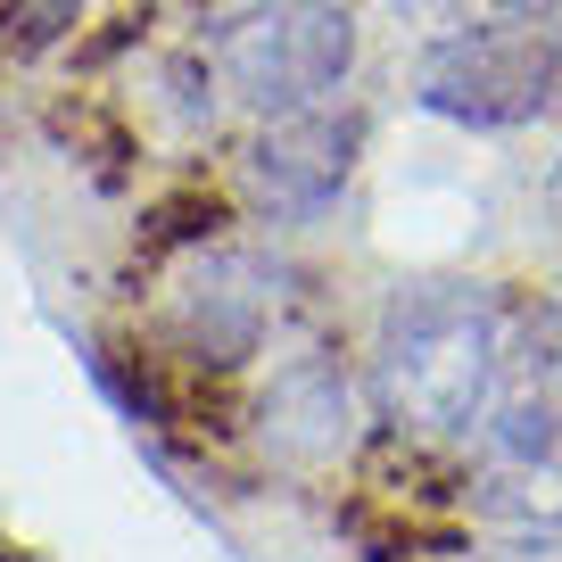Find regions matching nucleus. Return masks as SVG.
Returning <instances> with one entry per match:
<instances>
[{
  "label": "nucleus",
  "instance_id": "nucleus-1",
  "mask_svg": "<svg viewBox=\"0 0 562 562\" xmlns=\"http://www.w3.org/2000/svg\"><path fill=\"white\" fill-rule=\"evenodd\" d=\"M513 356V315L488 281H405L372 331V397L422 439L480 430Z\"/></svg>",
  "mask_w": 562,
  "mask_h": 562
},
{
  "label": "nucleus",
  "instance_id": "nucleus-2",
  "mask_svg": "<svg viewBox=\"0 0 562 562\" xmlns=\"http://www.w3.org/2000/svg\"><path fill=\"white\" fill-rule=\"evenodd\" d=\"M207 67L265 124L306 116L356 75V18L348 0H257L224 18V34L207 42Z\"/></svg>",
  "mask_w": 562,
  "mask_h": 562
},
{
  "label": "nucleus",
  "instance_id": "nucleus-3",
  "mask_svg": "<svg viewBox=\"0 0 562 562\" xmlns=\"http://www.w3.org/2000/svg\"><path fill=\"white\" fill-rule=\"evenodd\" d=\"M414 100L472 133H521L562 116V18L439 34L414 67Z\"/></svg>",
  "mask_w": 562,
  "mask_h": 562
},
{
  "label": "nucleus",
  "instance_id": "nucleus-4",
  "mask_svg": "<svg viewBox=\"0 0 562 562\" xmlns=\"http://www.w3.org/2000/svg\"><path fill=\"white\" fill-rule=\"evenodd\" d=\"M480 488L529 529H562V348H513L480 414Z\"/></svg>",
  "mask_w": 562,
  "mask_h": 562
},
{
  "label": "nucleus",
  "instance_id": "nucleus-5",
  "mask_svg": "<svg viewBox=\"0 0 562 562\" xmlns=\"http://www.w3.org/2000/svg\"><path fill=\"white\" fill-rule=\"evenodd\" d=\"M356 158H364V108H306V116H273L265 140L240 158V182L273 224H315L339 191H348Z\"/></svg>",
  "mask_w": 562,
  "mask_h": 562
},
{
  "label": "nucleus",
  "instance_id": "nucleus-6",
  "mask_svg": "<svg viewBox=\"0 0 562 562\" xmlns=\"http://www.w3.org/2000/svg\"><path fill=\"white\" fill-rule=\"evenodd\" d=\"M265 323H273V265L248 248H199L182 281L166 290V339L199 372L248 364L265 348Z\"/></svg>",
  "mask_w": 562,
  "mask_h": 562
},
{
  "label": "nucleus",
  "instance_id": "nucleus-7",
  "mask_svg": "<svg viewBox=\"0 0 562 562\" xmlns=\"http://www.w3.org/2000/svg\"><path fill=\"white\" fill-rule=\"evenodd\" d=\"M265 422V447L281 463H299V472H323L356 447V389L339 372V356H299V364H281L273 389L257 405Z\"/></svg>",
  "mask_w": 562,
  "mask_h": 562
},
{
  "label": "nucleus",
  "instance_id": "nucleus-8",
  "mask_svg": "<svg viewBox=\"0 0 562 562\" xmlns=\"http://www.w3.org/2000/svg\"><path fill=\"white\" fill-rule=\"evenodd\" d=\"M430 18L456 34V25H538V18H562V0H422Z\"/></svg>",
  "mask_w": 562,
  "mask_h": 562
},
{
  "label": "nucleus",
  "instance_id": "nucleus-9",
  "mask_svg": "<svg viewBox=\"0 0 562 562\" xmlns=\"http://www.w3.org/2000/svg\"><path fill=\"white\" fill-rule=\"evenodd\" d=\"M75 18H83V0H9V34H18V50H50V42H67Z\"/></svg>",
  "mask_w": 562,
  "mask_h": 562
},
{
  "label": "nucleus",
  "instance_id": "nucleus-10",
  "mask_svg": "<svg viewBox=\"0 0 562 562\" xmlns=\"http://www.w3.org/2000/svg\"><path fill=\"white\" fill-rule=\"evenodd\" d=\"M0 562H34V554H25V546H0Z\"/></svg>",
  "mask_w": 562,
  "mask_h": 562
},
{
  "label": "nucleus",
  "instance_id": "nucleus-11",
  "mask_svg": "<svg viewBox=\"0 0 562 562\" xmlns=\"http://www.w3.org/2000/svg\"><path fill=\"white\" fill-rule=\"evenodd\" d=\"M554 199H562V175H554Z\"/></svg>",
  "mask_w": 562,
  "mask_h": 562
}]
</instances>
